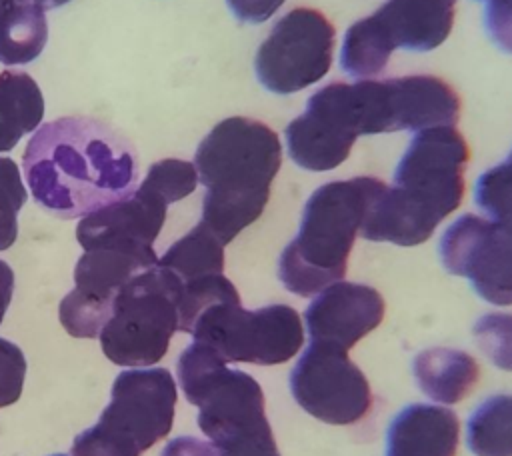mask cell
I'll list each match as a JSON object with an SVG mask.
<instances>
[{
    "label": "cell",
    "instance_id": "25",
    "mask_svg": "<svg viewBox=\"0 0 512 456\" xmlns=\"http://www.w3.org/2000/svg\"><path fill=\"white\" fill-rule=\"evenodd\" d=\"M472 334L494 366L512 372V314H484L474 324Z\"/></svg>",
    "mask_w": 512,
    "mask_h": 456
},
{
    "label": "cell",
    "instance_id": "10",
    "mask_svg": "<svg viewBox=\"0 0 512 456\" xmlns=\"http://www.w3.org/2000/svg\"><path fill=\"white\" fill-rule=\"evenodd\" d=\"M456 0H388L374 14L354 22L342 40L340 66L366 80L378 76L394 50L438 48L454 24Z\"/></svg>",
    "mask_w": 512,
    "mask_h": 456
},
{
    "label": "cell",
    "instance_id": "20",
    "mask_svg": "<svg viewBox=\"0 0 512 456\" xmlns=\"http://www.w3.org/2000/svg\"><path fill=\"white\" fill-rule=\"evenodd\" d=\"M48 38L44 8L30 0H0V62L28 64Z\"/></svg>",
    "mask_w": 512,
    "mask_h": 456
},
{
    "label": "cell",
    "instance_id": "4",
    "mask_svg": "<svg viewBox=\"0 0 512 456\" xmlns=\"http://www.w3.org/2000/svg\"><path fill=\"white\" fill-rule=\"evenodd\" d=\"M194 166L206 188L200 222L226 246L264 212L282 166L280 138L264 122L232 116L204 136Z\"/></svg>",
    "mask_w": 512,
    "mask_h": 456
},
{
    "label": "cell",
    "instance_id": "26",
    "mask_svg": "<svg viewBox=\"0 0 512 456\" xmlns=\"http://www.w3.org/2000/svg\"><path fill=\"white\" fill-rule=\"evenodd\" d=\"M26 360L22 350L6 338H0V408L14 404L24 386Z\"/></svg>",
    "mask_w": 512,
    "mask_h": 456
},
{
    "label": "cell",
    "instance_id": "22",
    "mask_svg": "<svg viewBox=\"0 0 512 456\" xmlns=\"http://www.w3.org/2000/svg\"><path fill=\"white\" fill-rule=\"evenodd\" d=\"M466 444L474 456H512V394L490 396L472 412Z\"/></svg>",
    "mask_w": 512,
    "mask_h": 456
},
{
    "label": "cell",
    "instance_id": "9",
    "mask_svg": "<svg viewBox=\"0 0 512 456\" xmlns=\"http://www.w3.org/2000/svg\"><path fill=\"white\" fill-rule=\"evenodd\" d=\"M178 280L162 266L132 276L118 292L112 314L100 330L102 352L118 366L158 362L180 326Z\"/></svg>",
    "mask_w": 512,
    "mask_h": 456
},
{
    "label": "cell",
    "instance_id": "21",
    "mask_svg": "<svg viewBox=\"0 0 512 456\" xmlns=\"http://www.w3.org/2000/svg\"><path fill=\"white\" fill-rule=\"evenodd\" d=\"M158 266L168 270L180 284L210 274H222L224 244L198 222L188 234L176 240L162 258H158Z\"/></svg>",
    "mask_w": 512,
    "mask_h": 456
},
{
    "label": "cell",
    "instance_id": "12",
    "mask_svg": "<svg viewBox=\"0 0 512 456\" xmlns=\"http://www.w3.org/2000/svg\"><path fill=\"white\" fill-rule=\"evenodd\" d=\"M336 30L314 8L284 14L256 52V76L274 94H294L318 82L332 64Z\"/></svg>",
    "mask_w": 512,
    "mask_h": 456
},
{
    "label": "cell",
    "instance_id": "13",
    "mask_svg": "<svg viewBox=\"0 0 512 456\" xmlns=\"http://www.w3.org/2000/svg\"><path fill=\"white\" fill-rule=\"evenodd\" d=\"M290 390L304 412L334 426L360 422L372 406L370 384L348 352L316 342L292 368Z\"/></svg>",
    "mask_w": 512,
    "mask_h": 456
},
{
    "label": "cell",
    "instance_id": "32",
    "mask_svg": "<svg viewBox=\"0 0 512 456\" xmlns=\"http://www.w3.org/2000/svg\"><path fill=\"white\" fill-rule=\"evenodd\" d=\"M52 456H64V454H52Z\"/></svg>",
    "mask_w": 512,
    "mask_h": 456
},
{
    "label": "cell",
    "instance_id": "27",
    "mask_svg": "<svg viewBox=\"0 0 512 456\" xmlns=\"http://www.w3.org/2000/svg\"><path fill=\"white\" fill-rule=\"evenodd\" d=\"M484 26L490 40L500 50L512 54V0L486 2Z\"/></svg>",
    "mask_w": 512,
    "mask_h": 456
},
{
    "label": "cell",
    "instance_id": "3",
    "mask_svg": "<svg viewBox=\"0 0 512 456\" xmlns=\"http://www.w3.org/2000/svg\"><path fill=\"white\" fill-rule=\"evenodd\" d=\"M468 146L454 126L416 132L400 158L392 186L372 202L360 234L372 242L416 246L452 214L464 196Z\"/></svg>",
    "mask_w": 512,
    "mask_h": 456
},
{
    "label": "cell",
    "instance_id": "34",
    "mask_svg": "<svg viewBox=\"0 0 512 456\" xmlns=\"http://www.w3.org/2000/svg\"><path fill=\"white\" fill-rule=\"evenodd\" d=\"M484 2H492V0H484Z\"/></svg>",
    "mask_w": 512,
    "mask_h": 456
},
{
    "label": "cell",
    "instance_id": "30",
    "mask_svg": "<svg viewBox=\"0 0 512 456\" xmlns=\"http://www.w3.org/2000/svg\"><path fill=\"white\" fill-rule=\"evenodd\" d=\"M12 292H14V272L4 260H0V324L12 300Z\"/></svg>",
    "mask_w": 512,
    "mask_h": 456
},
{
    "label": "cell",
    "instance_id": "16",
    "mask_svg": "<svg viewBox=\"0 0 512 456\" xmlns=\"http://www.w3.org/2000/svg\"><path fill=\"white\" fill-rule=\"evenodd\" d=\"M384 318L380 292L366 284L338 280L310 302L304 320L310 342L348 352Z\"/></svg>",
    "mask_w": 512,
    "mask_h": 456
},
{
    "label": "cell",
    "instance_id": "6",
    "mask_svg": "<svg viewBox=\"0 0 512 456\" xmlns=\"http://www.w3.org/2000/svg\"><path fill=\"white\" fill-rule=\"evenodd\" d=\"M176 372L186 400L198 406L200 430L220 456H280L264 392L250 374L228 368L196 340L180 354Z\"/></svg>",
    "mask_w": 512,
    "mask_h": 456
},
{
    "label": "cell",
    "instance_id": "24",
    "mask_svg": "<svg viewBox=\"0 0 512 456\" xmlns=\"http://www.w3.org/2000/svg\"><path fill=\"white\" fill-rule=\"evenodd\" d=\"M152 190H156L160 196L168 200V204L178 202L192 194L198 184V172L192 162L178 160V158H164L154 162L146 178L142 180Z\"/></svg>",
    "mask_w": 512,
    "mask_h": 456
},
{
    "label": "cell",
    "instance_id": "11",
    "mask_svg": "<svg viewBox=\"0 0 512 456\" xmlns=\"http://www.w3.org/2000/svg\"><path fill=\"white\" fill-rule=\"evenodd\" d=\"M188 334L196 342L210 346L226 364H284L304 344V328L292 306L270 304L246 310L240 300L208 306L198 314Z\"/></svg>",
    "mask_w": 512,
    "mask_h": 456
},
{
    "label": "cell",
    "instance_id": "7",
    "mask_svg": "<svg viewBox=\"0 0 512 456\" xmlns=\"http://www.w3.org/2000/svg\"><path fill=\"white\" fill-rule=\"evenodd\" d=\"M176 396L166 368L120 372L98 422L74 438L72 456H140L172 430Z\"/></svg>",
    "mask_w": 512,
    "mask_h": 456
},
{
    "label": "cell",
    "instance_id": "14",
    "mask_svg": "<svg viewBox=\"0 0 512 456\" xmlns=\"http://www.w3.org/2000/svg\"><path fill=\"white\" fill-rule=\"evenodd\" d=\"M156 264L158 256L154 250H84L74 268V290L62 298L58 308L66 332L74 338L100 336L120 288L132 276Z\"/></svg>",
    "mask_w": 512,
    "mask_h": 456
},
{
    "label": "cell",
    "instance_id": "29",
    "mask_svg": "<svg viewBox=\"0 0 512 456\" xmlns=\"http://www.w3.org/2000/svg\"><path fill=\"white\" fill-rule=\"evenodd\" d=\"M160 456H220V454L212 446V442H204L194 436H180L170 440L162 448Z\"/></svg>",
    "mask_w": 512,
    "mask_h": 456
},
{
    "label": "cell",
    "instance_id": "5",
    "mask_svg": "<svg viewBox=\"0 0 512 456\" xmlns=\"http://www.w3.org/2000/svg\"><path fill=\"white\" fill-rule=\"evenodd\" d=\"M384 182L372 176L334 180L312 192L300 228L278 260V278L296 296H314L346 274L356 234Z\"/></svg>",
    "mask_w": 512,
    "mask_h": 456
},
{
    "label": "cell",
    "instance_id": "33",
    "mask_svg": "<svg viewBox=\"0 0 512 456\" xmlns=\"http://www.w3.org/2000/svg\"><path fill=\"white\" fill-rule=\"evenodd\" d=\"M508 160H512V152H510V156H508Z\"/></svg>",
    "mask_w": 512,
    "mask_h": 456
},
{
    "label": "cell",
    "instance_id": "8",
    "mask_svg": "<svg viewBox=\"0 0 512 456\" xmlns=\"http://www.w3.org/2000/svg\"><path fill=\"white\" fill-rule=\"evenodd\" d=\"M476 206L486 218L464 214L440 238V260L450 274L470 280L496 306L512 304V182L484 192Z\"/></svg>",
    "mask_w": 512,
    "mask_h": 456
},
{
    "label": "cell",
    "instance_id": "31",
    "mask_svg": "<svg viewBox=\"0 0 512 456\" xmlns=\"http://www.w3.org/2000/svg\"><path fill=\"white\" fill-rule=\"evenodd\" d=\"M30 2H34V4H38L42 8H58V6H62V4H66L70 0H30Z\"/></svg>",
    "mask_w": 512,
    "mask_h": 456
},
{
    "label": "cell",
    "instance_id": "2",
    "mask_svg": "<svg viewBox=\"0 0 512 456\" xmlns=\"http://www.w3.org/2000/svg\"><path fill=\"white\" fill-rule=\"evenodd\" d=\"M22 166L34 200L60 218H84L134 190L136 150L92 116H64L28 140Z\"/></svg>",
    "mask_w": 512,
    "mask_h": 456
},
{
    "label": "cell",
    "instance_id": "1",
    "mask_svg": "<svg viewBox=\"0 0 512 456\" xmlns=\"http://www.w3.org/2000/svg\"><path fill=\"white\" fill-rule=\"evenodd\" d=\"M458 114V94L436 76L332 82L288 124L286 144L300 168L326 172L348 158L358 136L454 126Z\"/></svg>",
    "mask_w": 512,
    "mask_h": 456
},
{
    "label": "cell",
    "instance_id": "15",
    "mask_svg": "<svg viewBox=\"0 0 512 456\" xmlns=\"http://www.w3.org/2000/svg\"><path fill=\"white\" fill-rule=\"evenodd\" d=\"M166 210L168 200L142 182L128 196L84 216L76 226V240L84 250H154Z\"/></svg>",
    "mask_w": 512,
    "mask_h": 456
},
{
    "label": "cell",
    "instance_id": "18",
    "mask_svg": "<svg viewBox=\"0 0 512 456\" xmlns=\"http://www.w3.org/2000/svg\"><path fill=\"white\" fill-rule=\"evenodd\" d=\"M414 378L420 390L440 404L464 400L480 378L476 360L454 348H428L414 358Z\"/></svg>",
    "mask_w": 512,
    "mask_h": 456
},
{
    "label": "cell",
    "instance_id": "19",
    "mask_svg": "<svg viewBox=\"0 0 512 456\" xmlns=\"http://www.w3.org/2000/svg\"><path fill=\"white\" fill-rule=\"evenodd\" d=\"M44 118V98L36 80L18 70L0 72V152L36 130Z\"/></svg>",
    "mask_w": 512,
    "mask_h": 456
},
{
    "label": "cell",
    "instance_id": "17",
    "mask_svg": "<svg viewBox=\"0 0 512 456\" xmlns=\"http://www.w3.org/2000/svg\"><path fill=\"white\" fill-rule=\"evenodd\" d=\"M460 424L452 410L410 404L388 426L386 456H456Z\"/></svg>",
    "mask_w": 512,
    "mask_h": 456
},
{
    "label": "cell",
    "instance_id": "28",
    "mask_svg": "<svg viewBox=\"0 0 512 456\" xmlns=\"http://www.w3.org/2000/svg\"><path fill=\"white\" fill-rule=\"evenodd\" d=\"M226 4L240 22L260 24L268 20L284 4V0H226Z\"/></svg>",
    "mask_w": 512,
    "mask_h": 456
},
{
    "label": "cell",
    "instance_id": "23",
    "mask_svg": "<svg viewBox=\"0 0 512 456\" xmlns=\"http://www.w3.org/2000/svg\"><path fill=\"white\" fill-rule=\"evenodd\" d=\"M28 194L14 160L0 158V250L10 248L18 236V212Z\"/></svg>",
    "mask_w": 512,
    "mask_h": 456
}]
</instances>
